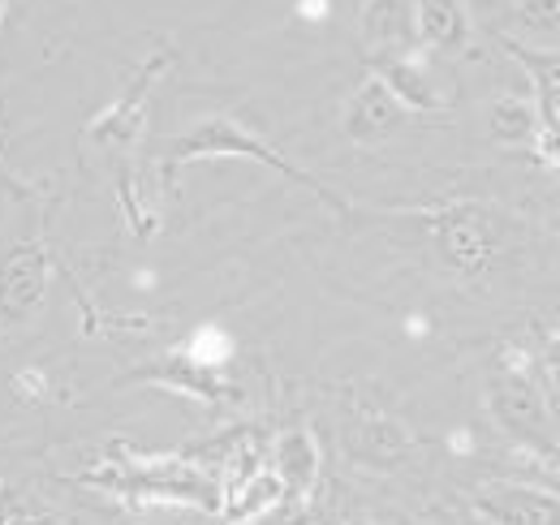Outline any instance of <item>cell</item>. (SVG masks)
<instances>
[{
    "label": "cell",
    "mask_w": 560,
    "mask_h": 525,
    "mask_svg": "<svg viewBox=\"0 0 560 525\" xmlns=\"http://www.w3.org/2000/svg\"><path fill=\"white\" fill-rule=\"evenodd\" d=\"M509 9L530 31H560V0H509Z\"/></svg>",
    "instance_id": "9a60e30c"
},
{
    "label": "cell",
    "mask_w": 560,
    "mask_h": 525,
    "mask_svg": "<svg viewBox=\"0 0 560 525\" xmlns=\"http://www.w3.org/2000/svg\"><path fill=\"white\" fill-rule=\"evenodd\" d=\"M375 78L401 100L406 113H444V108H448L444 86L435 82V73H431V66L422 61L419 52L380 61V66H375Z\"/></svg>",
    "instance_id": "9c48e42d"
},
{
    "label": "cell",
    "mask_w": 560,
    "mask_h": 525,
    "mask_svg": "<svg viewBox=\"0 0 560 525\" xmlns=\"http://www.w3.org/2000/svg\"><path fill=\"white\" fill-rule=\"evenodd\" d=\"M272 474L289 500H302L319 478V444L311 431H284L272 448Z\"/></svg>",
    "instance_id": "8fae6325"
},
{
    "label": "cell",
    "mask_w": 560,
    "mask_h": 525,
    "mask_svg": "<svg viewBox=\"0 0 560 525\" xmlns=\"http://www.w3.org/2000/svg\"><path fill=\"white\" fill-rule=\"evenodd\" d=\"M475 513L488 525H560V495L530 482H483L475 491Z\"/></svg>",
    "instance_id": "5b68a950"
},
{
    "label": "cell",
    "mask_w": 560,
    "mask_h": 525,
    "mask_svg": "<svg viewBox=\"0 0 560 525\" xmlns=\"http://www.w3.org/2000/svg\"><path fill=\"white\" fill-rule=\"evenodd\" d=\"M147 380H155V384H164V388H177V393L199 396V400H215V396H224V380H220V371H215V366H203V362H199V358H190L186 349H177V353H168L164 362H155V366L147 371Z\"/></svg>",
    "instance_id": "7c38bea8"
},
{
    "label": "cell",
    "mask_w": 560,
    "mask_h": 525,
    "mask_svg": "<svg viewBox=\"0 0 560 525\" xmlns=\"http://www.w3.org/2000/svg\"><path fill=\"white\" fill-rule=\"evenodd\" d=\"M535 151H539V155H544L552 168H560V113H552V108H539Z\"/></svg>",
    "instance_id": "e0dca14e"
},
{
    "label": "cell",
    "mask_w": 560,
    "mask_h": 525,
    "mask_svg": "<svg viewBox=\"0 0 560 525\" xmlns=\"http://www.w3.org/2000/svg\"><path fill=\"white\" fill-rule=\"evenodd\" d=\"M52 259L44 242H18L0 255V324H22L44 306Z\"/></svg>",
    "instance_id": "277c9868"
},
{
    "label": "cell",
    "mask_w": 560,
    "mask_h": 525,
    "mask_svg": "<svg viewBox=\"0 0 560 525\" xmlns=\"http://www.w3.org/2000/svg\"><path fill=\"white\" fill-rule=\"evenodd\" d=\"M504 44V52L517 61V66L526 69V78L535 82V91H539V108H552L560 113V52H544V48H526L522 39H500Z\"/></svg>",
    "instance_id": "4fadbf2b"
},
{
    "label": "cell",
    "mask_w": 560,
    "mask_h": 525,
    "mask_svg": "<svg viewBox=\"0 0 560 525\" xmlns=\"http://www.w3.org/2000/svg\"><path fill=\"white\" fill-rule=\"evenodd\" d=\"M535 130H539V108H530L526 100H495L491 104V133L500 142H535Z\"/></svg>",
    "instance_id": "5bb4252c"
},
{
    "label": "cell",
    "mask_w": 560,
    "mask_h": 525,
    "mask_svg": "<svg viewBox=\"0 0 560 525\" xmlns=\"http://www.w3.org/2000/svg\"><path fill=\"white\" fill-rule=\"evenodd\" d=\"M346 448H350V457L358 460V465H371V469H393V465H401V460L410 457L415 435H410V431H406L397 418L366 409V413H358V422L350 427Z\"/></svg>",
    "instance_id": "52a82bcc"
},
{
    "label": "cell",
    "mask_w": 560,
    "mask_h": 525,
    "mask_svg": "<svg viewBox=\"0 0 560 525\" xmlns=\"http://www.w3.org/2000/svg\"><path fill=\"white\" fill-rule=\"evenodd\" d=\"M401 121H406L401 100L375 73L353 91L350 100H346V108H341V130L353 142H384L388 133L401 130Z\"/></svg>",
    "instance_id": "8992f818"
},
{
    "label": "cell",
    "mask_w": 560,
    "mask_h": 525,
    "mask_svg": "<svg viewBox=\"0 0 560 525\" xmlns=\"http://www.w3.org/2000/svg\"><path fill=\"white\" fill-rule=\"evenodd\" d=\"M488 413L491 422L526 453L552 460L560 448L557 440V422H552V405H548V388H544V375L530 366V358L522 349H509L500 362H491L488 384Z\"/></svg>",
    "instance_id": "6da1fadb"
},
{
    "label": "cell",
    "mask_w": 560,
    "mask_h": 525,
    "mask_svg": "<svg viewBox=\"0 0 560 525\" xmlns=\"http://www.w3.org/2000/svg\"><path fill=\"white\" fill-rule=\"evenodd\" d=\"M415 39L431 52H457L470 39V18L462 0H415Z\"/></svg>",
    "instance_id": "30bf717a"
},
{
    "label": "cell",
    "mask_w": 560,
    "mask_h": 525,
    "mask_svg": "<svg viewBox=\"0 0 560 525\" xmlns=\"http://www.w3.org/2000/svg\"><path fill=\"white\" fill-rule=\"evenodd\" d=\"M0 525H44V513L13 487H0Z\"/></svg>",
    "instance_id": "2e32d148"
},
{
    "label": "cell",
    "mask_w": 560,
    "mask_h": 525,
    "mask_svg": "<svg viewBox=\"0 0 560 525\" xmlns=\"http://www.w3.org/2000/svg\"><path fill=\"white\" fill-rule=\"evenodd\" d=\"M4 13H9V0H0V22H4Z\"/></svg>",
    "instance_id": "d6986e66"
},
{
    "label": "cell",
    "mask_w": 560,
    "mask_h": 525,
    "mask_svg": "<svg viewBox=\"0 0 560 525\" xmlns=\"http://www.w3.org/2000/svg\"><path fill=\"white\" fill-rule=\"evenodd\" d=\"M435 250L462 276H483L500 259V220L483 202H448L435 211Z\"/></svg>",
    "instance_id": "3957f363"
},
{
    "label": "cell",
    "mask_w": 560,
    "mask_h": 525,
    "mask_svg": "<svg viewBox=\"0 0 560 525\" xmlns=\"http://www.w3.org/2000/svg\"><path fill=\"white\" fill-rule=\"evenodd\" d=\"M215 155H242V160L268 164V168H277L280 177H289V182L315 190L324 202H332L337 211H346V202L332 195L324 182H315L306 168H298L293 160H284L268 138H259L250 126H242L237 117H203V121H195L186 133H177V138L168 142V151H164L168 168H182V164H195V160H215Z\"/></svg>",
    "instance_id": "7a4b0ae2"
},
{
    "label": "cell",
    "mask_w": 560,
    "mask_h": 525,
    "mask_svg": "<svg viewBox=\"0 0 560 525\" xmlns=\"http://www.w3.org/2000/svg\"><path fill=\"white\" fill-rule=\"evenodd\" d=\"M362 44L371 52V61H388V57H406L419 52L415 39V0H371L362 13Z\"/></svg>",
    "instance_id": "ba28073f"
},
{
    "label": "cell",
    "mask_w": 560,
    "mask_h": 525,
    "mask_svg": "<svg viewBox=\"0 0 560 525\" xmlns=\"http://www.w3.org/2000/svg\"><path fill=\"white\" fill-rule=\"evenodd\" d=\"M544 362H548V375L560 384V331H557V340L548 345V353H544Z\"/></svg>",
    "instance_id": "ac0fdd59"
}]
</instances>
